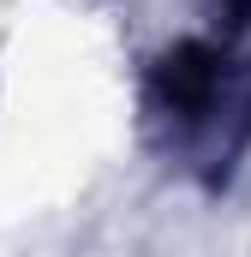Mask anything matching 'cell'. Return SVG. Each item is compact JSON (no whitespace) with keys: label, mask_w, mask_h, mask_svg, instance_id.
Wrapping results in <instances>:
<instances>
[{"label":"cell","mask_w":251,"mask_h":257,"mask_svg":"<svg viewBox=\"0 0 251 257\" xmlns=\"http://www.w3.org/2000/svg\"><path fill=\"white\" fill-rule=\"evenodd\" d=\"M150 114L221 180L251 138V66L233 60L227 36H186L150 66Z\"/></svg>","instance_id":"6da1fadb"}]
</instances>
